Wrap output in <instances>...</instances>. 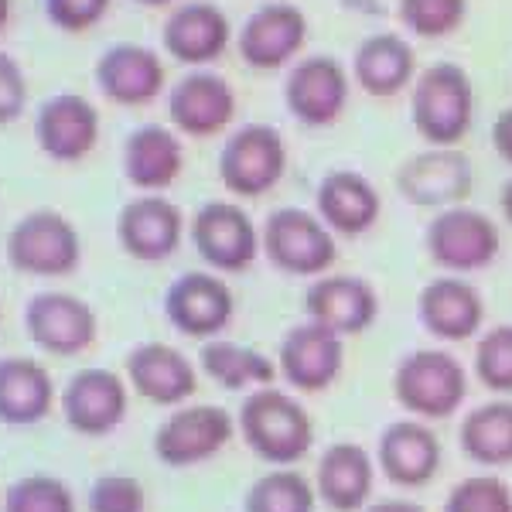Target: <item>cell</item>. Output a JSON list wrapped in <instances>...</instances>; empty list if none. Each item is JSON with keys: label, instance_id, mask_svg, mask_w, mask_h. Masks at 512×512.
I'll list each match as a JSON object with an SVG mask.
<instances>
[{"label": "cell", "instance_id": "obj_27", "mask_svg": "<svg viewBox=\"0 0 512 512\" xmlns=\"http://www.w3.org/2000/svg\"><path fill=\"white\" fill-rule=\"evenodd\" d=\"M376 472V454H369L366 444H328L315 465L318 502H325L332 512H362L373 502Z\"/></svg>", "mask_w": 512, "mask_h": 512}, {"label": "cell", "instance_id": "obj_41", "mask_svg": "<svg viewBox=\"0 0 512 512\" xmlns=\"http://www.w3.org/2000/svg\"><path fill=\"white\" fill-rule=\"evenodd\" d=\"M492 147L502 161L512 164V103L502 106L499 117L492 120Z\"/></svg>", "mask_w": 512, "mask_h": 512}, {"label": "cell", "instance_id": "obj_38", "mask_svg": "<svg viewBox=\"0 0 512 512\" xmlns=\"http://www.w3.org/2000/svg\"><path fill=\"white\" fill-rule=\"evenodd\" d=\"M89 512H147V489L134 475H99L86 492Z\"/></svg>", "mask_w": 512, "mask_h": 512}, {"label": "cell", "instance_id": "obj_22", "mask_svg": "<svg viewBox=\"0 0 512 512\" xmlns=\"http://www.w3.org/2000/svg\"><path fill=\"white\" fill-rule=\"evenodd\" d=\"M236 41L233 21L216 0H185L161 24V45L175 62L205 69Z\"/></svg>", "mask_w": 512, "mask_h": 512}, {"label": "cell", "instance_id": "obj_36", "mask_svg": "<svg viewBox=\"0 0 512 512\" xmlns=\"http://www.w3.org/2000/svg\"><path fill=\"white\" fill-rule=\"evenodd\" d=\"M396 18L417 38H448L465 24L468 0H396Z\"/></svg>", "mask_w": 512, "mask_h": 512}, {"label": "cell", "instance_id": "obj_8", "mask_svg": "<svg viewBox=\"0 0 512 512\" xmlns=\"http://www.w3.org/2000/svg\"><path fill=\"white\" fill-rule=\"evenodd\" d=\"M239 431L236 417L216 403H185L175 407L154 431V458L164 468H198L229 448Z\"/></svg>", "mask_w": 512, "mask_h": 512}, {"label": "cell", "instance_id": "obj_43", "mask_svg": "<svg viewBox=\"0 0 512 512\" xmlns=\"http://www.w3.org/2000/svg\"><path fill=\"white\" fill-rule=\"evenodd\" d=\"M362 512H427V509L410 499H383V502H369Z\"/></svg>", "mask_w": 512, "mask_h": 512}, {"label": "cell", "instance_id": "obj_45", "mask_svg": "<svg viewBox=\"0 0 512 512\" xmlns=\"http://www.w3.org/2000/svg\"><path fill=\"white\" fill-rule=\"evenodd\" d=\"M7 21H11V0H0V35L7 31Z\"/></svg>", "mask_w": 512, "mask_h": 512}, {"label": "cell", "instance_id": "obj_23", "mask_svg": "<svg viewBox=\"0 0 512 512\" xmlns=\"http://www.w3.org/2000/svg\"><path fill=\"white\" fill-rule=\"evenodd\" d=\"M417 321L427 335L444 345L472 342L485 325V297L468 277L441 274L420 287Z\"/></svg>", "mask_w": 512, "mask_h": 512}, {"label": "cell", "instance_id": "obj_15", "mask_svg": "<svg viewBox=\"0 0 512 512\" xmlns=\"http://www.w3.org/2000/svg\"><path fill=\"white\" fill-rule=\"evenodd\" d=\"M277 369L287 390L301 396L332 390L345 369V338L311 318L297 321L277 345Z\"/></svg>", "mask_w": 512, "mask_h": 512}, {"label": "cell", "instance_id": "obj_39", "mask_svg": "<svg viewBox=\"0 0 512 512\" xmlns=\"http://www.w3.org/2000/svg\"><path fill=\"white\" fill-rule=\"evenodd\" d=\"M110 4L113 0H41L48 24H55L59 31H69V35L96 28L106 18Z\"/></svg>", "mask_w": 512, "mask_h": 512}, {"label": "cell", "instance_id": "obj_40", "mask_svg": "<svg viewBox=\"0 0 512 512\" xmlns=\"http://www.w3.org/2000/svg\"><path fill=\"white\" fill-rule=\"evenodd\" d=\"M28 110V76L11 52L0 48V127L21 120Z\"/></svg>", "mask_w": 512, "mask_h": 512}, {"label": "cell", "instance_id": "obj_26", "mask_svg": "<svg viewBox=\"0 0 512 512\" xmlns=\"http://www.w3.org/2000/svg\"><path fill=\"white\" fill-rule=\"evenodd\" d=\"M315 212L338 239H355L366 236L383 216V195L362 171L332 168L315 188Z\"/></svg>", "mask_w": 512, "mask_h": 512}, {"label": "cell", "instance_id": "obj_5", "mask_svg": "<svg viewBox=\"0 0 512 512\" xmlns=\"http://www.w3.org/2000/svg\"><path fill=\"white\" fill-rule=\"evenodd\" d=\"M4 256L11 270L24 277H69L82 263V236L76 222L59 209H31L14 222L4 239Z\"/></svg>", "mask_w": 512, "mask_h": 512}, {"label": "cell", "instance_id": "obj_7", "mask_svg": "<svg viewBox=\"0 0 512 512\" xmlns=\"http://www.w3.org/2000/svg\"><path fill=\"white\" fill-rule=\"evenodd\" d=\"M219 181L236 198H263L287 175V140L274 123H243L222 140Z\"/></svg>", "mask_w": 512, "mask_h": 512}, {"label": "cell", "instance_id": "obj_10", "mask_svg": "<svg viewBox=\"0 0 512 512\" xmlns=\"http://www.w3.org/2000/svg\"><path fill=\"white\" fill-rule=\"evenodd\" d=\"M393 185L414 209H451L475 192V164L461 147H424L396 168Z\"/></svg>", "mask_w": 512, "mask_h": 512}, {"label": "cell", "instance_id": "obj_3", "mask_svg": "<svg viewBox=\"0 0 512 512\" xmlns=\"http://www.w3.org/2000/svg\"><path fill=\"white\" fill-rule=\"evenodd\" d=\"M472 376L465 362L448 349H414L407 352L393 369V400L407 417L427 420H451L465 407Z\"/></svg>", "mask_w": 512, "mask_h": 512}, {"label": "cell", "instance_id": "obj_11", "mask_svg": "<svg viewBox=\"0 0 512 512\" xmlns=\"http://www.w3.org/2000/svg\"><path fill=\"white\" fill-rule=\"evenodd\" d=\"M308 35L311 24L304 7H297L294 0H267L239 24L233 45L253 72H277L297 62Z\"/></svg>", "mask_w": 512, "mask_h": 512}, {"label": "cell", "instance_id": "obj_16", "mask_svg": "<svg viewBox=\"0 0 512 512\" xmlns=\"http://www.w3.org/2000/svg\"><path fill=\"white\" fill-rule=\"evenodd\" d=\"M59 410L69 431L79 437H110L120 431L130 410V383L127 376L103 366H89L69 376V383L59 393Z\"/></svg>", "mask_w": 512, "mask_h": 512}, {"label": "cell", "instance_id": "obj_12", "mask_svg": "<svg viewBox=\"0 0 512 512\" xmlns=\"http://www.w3.org/2000/svg\"><path fill=\"white\" fill-rule=\"evenodd\" d=\"M164 318L178 335L212 342L236 315V294L216 270H185L164 291Z\"/></svg>", "mask_w": 512, "mask_h": 512}, {"label": "cell", "instance_id": "obj_46", "mask_svg": "<svg viewBox=\"0 0 512 512\" xmlns=\"http://www.w3.org/2000/svg\"><path fill=\"white\" fill-rule=\"evenodd\" d=\"M134 4H140V7H168V4H175V0H134Z\"/></svg>", "mask_w": 512, "mask_h": 512}, {"label": "cell", "instance_id": "obj_18", "mask_svg": "<svg viewBox=\"0 0 512 512\" xmlns=\"http://www.w3.org/2000/svg\"><path fill=\"white\" fill-rule=\"evenodd\" d=\"M168 120L185 137H216L236 120V89L216 69H188L168 86Z\"/></svg>", "mask_w": 512, "mask_h": 512}, {"label": "cell", "instance_id": "obj_35", "mask_svg": "<svg viewBox=\"0 0 512 512\" xmlns=\"http://www.w3.org/2000/svg\"><path fill=\"white\" fill-rule=\"evenodd\" d=\"M4 512H79L69 482L59 475H24L4 492Z\"/></svg>", "mask_w": 512, "mask_h": 512}, {"label": "cell", "instance_id": "obj_31", "mask_svg": "<svg viewBox=\"0 0 512 512\" xmlns=\"http://www.w3.org/2000/svg\"><path fill=\"white\" fill-rule=\"evenodd\" d=\"M458 444L472 465L485 472L512 468V400L495 396L489 403H478L461 417Z\"/></svg>", "mask_w": 512, "mask_h": 512}, {"label": "cell", "instance_id": "obj_14", "mask_svg": "<svg viewBox=\"0 0 512 512\" xmlns=\"http://www.w3.org/2000/svg\"><path fill=\"white\" fill-rule=\"evenodd\" d=\"M352 72L335 55H301L284 76V103L297 123L311 130L332 127L349 106Z\"/></svg>", "mask_w": 512, "mask_h": 512}, {"label": "cell", "instance_id": "obj_4", "mask_svg": "<svg viewBox=\"0 0 512 512\" xmlns=\"http://www.w3.org/2000/svg\"><path fill=\"white\" fill-rule=\"evenodd\" d=\"M260 246L270 267L287 277L332 274L338 263V236L325 226V219L301 205H280L260 226Z\"/></svg>", "mask_w": 512, "mask_h": 512}, {"label": "cell", "instance_id": "obj_20", "mask_svg": "<svg viewBox=\"0 0 512 512\" xmlns=\"http://www.w3.org/2000/svg\"><path fill=\"white\" fill-rule=\"evenodd\" d=\"M444 465V444L427 420L403 417L383 427L376 441V468L396 489H427Z\"/></svg>", "mask_w": 512, "mask_h": 512}, {"label": "cell", "instance_id": "obj_44", "mask_svg": "<svg viewBox=\"0 0 512 512\" xmlns=\"http://www.w3.org/2000/svg\"><path fill=\"white\" fill-rule=\"evenodd\" d=\"M499 209H502V219L512 226V178L502 185V192H499Z\"/></svg>", "mask_w": 512, "mask_h": 512}, {"label": "cell", "instance_id": "obj_37", "mask_svg": "<svg viewBox=\"0 0 512 512\" xmlns=\"http://www.w3.org/2000/svg\"><path fill=\"white\" fill-rule=\"evenodd\" d=\"M444 512H512V485L499 472L468 475L448 492Z\"/></svg>", "mask_w": 512, "mask_h": 512}, {"label": "cell", "instance_id": "obj_24", "mask_svg": "<svg viewBox=\"0 0 512 512\" xmlns=\"http://www.w3.org/2000/svg\"><path fill=\"white\" fill-rule=\"evenodd\" d=\"M96 89L117 106H147L168 86V69L154 48L140 41H113L93 65Z\"/></svg>", "mask_w": 512, "mask_h": 512}, {"label": "cell", "instance_id": "obj_13", "mask_svg": "<svg viewBox=\"0 0 512 512\" xmlns=\"http://www.w3.org/2000/svg\"><path fill=\"white\" fill-rule=\"evenodd\" d=\"M24 335L45 355L76 359L89 352L99 335L93 304L69 291H38L24 304Z\"/></svg>", "mask_w": 512, "mask_h": 512}, {"label": "cell", "instance_id": "obj_30", "mask_svg": "<svg viewBox=\"0 0 512 512\" xmlns=\"http://www.w3.org/2000/svg\"><path fill=\"white\" fill-rule=\"evenodd\" d=\"M55 410V379L31 355L0 359V424L31 427Z\"/></svg>", "mask_w": 512, "mask_h": 512}, {"label": "cell", "instance_id": "obj_9", "mask_svg": "<svg viewBox=\"0 0 512 512\" xmlns=\"http://www.w3.org/2000/svg\"><path fill=\"white\" fill-rule=\"evenodd\" d=\"M188 239L198 260L216 274H246L263 253L253 216L239 202L226 198L198 205L195 216L188 219Z\"/></svg>", "mask_w": 512, "mask_h": 512}, {"label": "cell", "instance_id": "obj_32", "mask_svg": "<svg viewBox=\"0 0 512 512\" xmlns=\"http://www.w3.org/2000/svg\"><path fill=\"white\" fill-rule=\"evenodd\" d=\"M198 369H202V376H209L212 383L229 393L260 390V386H274L280 379L277 359L263 355L260 349H253V345L229 342V338L202 342Z\"/></svg>", "mask_w": 512, "mask_h": 512}, {"label": "cell", "instance_id": "obj_17", "mask_svg": "<svg viewBox=\"0 0 512 512\" xmlns=\"http://www.w3.org/2000/svg\"><path fill=\"white\" fill-rule=\"evenodd\" d=\"M38 151L55 164H79L96 151L99 144V110L93 99L62 89L45 96L31 117Z\"/></svg>", "mask_w": 512, "mask_h": 512}, {"label": "cell", "instance_id": "obj_34", "mask_svg": "<svg viewBox=\"0 0 512 512\" xmlns=\"http://www.w3.org/2000/svg\"><path fill=\"white\" fill-rule=\"evenodd\" d=\"M475 379L495 396H512V321L492 325L475 342Z\"/></svg>", "mask_w": 512, "mask_h": 512}, {"label": "cell", "instance_id": "obj_2", "mask_svg": "<svg viewBox=\"0 0 512 512\" xmlns=\"http://www.w3.org/2000/svg\"><path fill=\"white\" fill-rule=\"evenodd\" d=\"M478 113L475 79L458 62H431L410 86V123L427 147H458Z\"/></svg>", "mask_w": 512, "mask_h": 512}, {"label": "cell", "instance_id": "obj_19", "mask_svg": "<svg viewBox=\"0 0 512 512\" xmlns=\"http://www.w3.org/2000/svg\"><path fill=\"white\" fill-rule=\"evenodd\" d=\"M188 222L164 192H140L117 216V243L137 263H164L178 253Z\"/></svg>", "mask_w": 512, "mask_h": 512}, {"label": "cell", "instance_id": "obj_29", "mask_svg": "<svg viewBox=\"0 0 512 512\" xmlns=\"http://www.w3.org/2000/svg\"><path fill=\"white\" fill-rule=\"evenodd\" d=\"M352 79L373 99H393L417 79V52L396 31H373L355 45Z\"/></svg>", "mask_w": 512, "mask_h": 512}, {"label": "cell", "instance_id": "obj_21", "mask_svg": "<svg viewBox=\"0 0 512 512\" xmlns=\"http://www.w3.org/2000/svg\"><path fill=\"white\" fill-rule=\"evenodd\" d=\"M198 373L202 369L168 342H140L123 359V376H127L130 390L140 400L168 410L185 407L198 393Z\"/></svg>", "mask_w": 512, "mask_h": 512}, {"label": "cell", "instance_id": "obj_33", "mask_svg": "<svg viewBox=\"0 0 512 512\" xmlns=\"http://www.w3.org/2000/svg\"><path fill=\"white\" fill-rule=\"evenodd\" d=\"M318 492L297 468H270L250 485L243 499V512H315Z\"/></svg>", "mask_w": 512, "mask_h": 512}, {"label": "cell", "instance_id": "obj_42", "mask_svg": "<svg viewBox=\"0 0 512 512\" xmlns=\"http://www.w3.org/2000/svg\"><path fill=\"white\" fill-rule=\"evenodd\" d=\"M345 11L362 14V18H383L390 11V0H338Z\"/></svg>", "mask_w": 512, "mask_h": 512}, {"label": "cell", "instance_id": "obj_6", "mask_svg": "<svg viewBox=\"0 0 512 512\" xmlns=\"http://www.w3.org/2000/svg\"><path fill=\"white\" fill-rule=\"evenodd\" d=\"M424 250L444 274H478L502 253V229L489 212L472 205H451L434 212L424 229Z\"/></svg>", "mask_w": 512, "mask_h": 512}, {"label": "cell", "instance_id": "obj_25", "mask_svg": "<svg viewBox=\"0 0 512 512\" xmlns=\"http://www.w3.org/2000/svg\"><path fill=\"white\" fill-rule=\"evenodd\" d=\"M304 315L318 325L332 328L335 335L352 338L376 325L379 294L359 274H321L304 291Z\"/></svg>", "mask_w": 512, "mask_h": 512}, {"label": "cell", "instance_id": "obj_1", "mask_svg": "<svg viewBox=\"0 0 512 512\" xmlns=\"http://www.w3.org/2000/svg\"><path fill=\"white\" fill-rule=\"evenodd\" d=\"M236 431L263 465L294 468L315 448V417L280 386L250 390L236 414Z\"/></svg>", "mask_w": 512, "mask_h": 512}, {"label": "cell", "instance_id": "obj_28", "mask_svg": "<svg viewBox=\"0 0 512 512\" xmlns=\"http://www.w3.org/2000/svg\"><path fill=\"white\" fill-rule=\"evenodd\" d=\"M120 164L123 178L137 192H168L185 168V147L178 130L164 123H140L123 140Z\"/></svg>", "mask_w": 512, "mask_h": 512}]
</instances>
